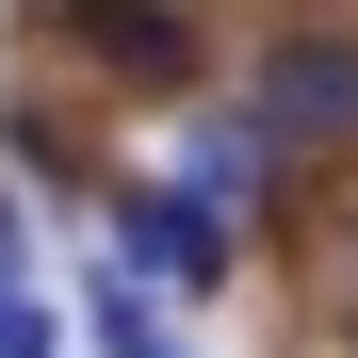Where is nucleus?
Listing matches in <instances>:
<instances>
[{"mask_svg":"<svg viewBox=\"0 0 358 358\" xmlns=\"http://www.w3.org/2000/svg\"><path fill=\"white\" fill-rule=\"evenodd\" d=\"M98 245L131 261L163 310H212V293L245 277V228H228L212 196H179V179H114V196H98Z\"/></svg>","mask_w":358,"mask_h":358,"instance_id":"3","label":"nucleus"},{"mask_svg":"<svg viewBox=\"0 0 358 358\" xmlns=\"http://www.w3.org/2000/svg\"><path fill=\"white\" fill-rule=\"evenodd\" d=\"M163 179H179V196H212L228 228H277V212H310V196H293V163L245 131V98H196V114H179V163H163Z\"/></svg>","mask_w":358,"mask_h":358,"instance_id":"4","label":"nucleus"},{"mask_svg":"<svg viewBox=\"0 0 358 358\" xmlns=\"http://www.w3.org/2000/svg\"><path fill=\"white\" fill-rule=\"evenodd\" d=\"M342 358H358V326H342Z\"/></svg>","mask_w":358,"mask_h":358,"instance_id":"8","label":"nucleus"},{"mask_svg":"<svg viewBox=\"0 0 358 358\" xmlns=\"http://www.w3.org/2000/svg\"><path fill=\"white\" fill-rule=\"evenodd\" d=\"M228 98H245V131L293 163V196H310V179H358V17L342 0H293L245 66H228Z\"/></svg>","mask_w":358,"mask_h":358,"instance_id":"2","label":"nucleus"},{"mask_svg":"<svg viewBox=\"0 0 358 358\" xmlns=\"http://www.w3.org/2000/svg\"><path fill=\"white\" fill-rule=\"evenodd\" d=\"M17 49H33L66 98H114V114H196V98H228V49H212L196 0H33Z\"/></svg>","mask_w":358,"mask_h":358,"instance_id":"1","label":"nucleus"},{"mask_svg":"<svg viewBox=\"0 0 358 358\" xmlns=\"http://www.w3.org/2000/svg\"><path fill=\"white\" fill-rule=\"evenodd\" d=\"M66 326H82V358H163V342H179V310H163V293L114 261V245L66 277Z\"/></svg>","mask_w":358,"mask_h":358,"instance_id":"6","label":"nucleus"},{"mask_svg":"<svg viewBox=\"0 0 358 358\" xmlns=\"http://www.w3.org/2000/svg\"><path fill=\"white\" fill-rule=\"evenodd\" d=\"M0 163H17V179H66V196H114V163L66 114V82H17V98H0Z\"/></svg>","mask_w":358,"mask_h":358,"instance_id":"5","label":"nucleus"},{"mask_svg":"<svg viewBox=\"0 0 358 358\" xmlns=\"http://www.w3.org/2000/svg\"><path fill=\"white\" fill-rule=\"evenodd\" d=\"M163 358H179V342H163Z\"/></svg>","mask_w":358,"mask_h":358,"instance_id":"9","label":"nucleus"},{"mask_svg":"<svg viewBox=\"0 0 358 358\" xmlns=\"http://www.w3.org/2000/svg\"><path fill=\"white\" fill-rule=\"evenodd\" d=\"M0 358H82V326L49 310V277H0Z\"/></svg>","mask_w":358,"mask_h":358,"instance_id":"7","label":"nucleus"}]
</instances>
